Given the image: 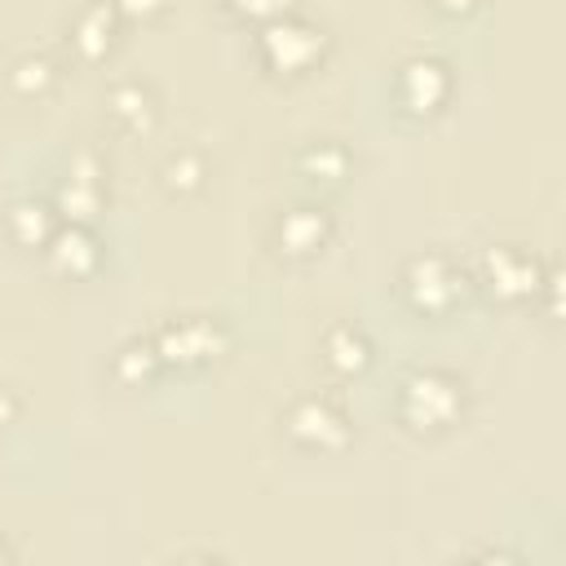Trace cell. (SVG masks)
I'll list each match as a JSON object with an SVG mask.
<instances>
[{"instance_id": "cell-13", "label": "cell", "mask_w": 566, "mask_h": 566, "mask_svg": "<svg viewBox=\"0 0 566 566\" xmlns=\"http://www.w3.org/2000/svg\"><path fill=\"white\" fill-rule=\"evenodd\" d=\"M327 363H332L336 371H358V367H367V340H363V332L336 327V332L327 336Z\"/></svg>"}, {"instance_id": "cell-10", "label": "cell", "mask_w": 566, "mask_h": 566, "mask_svg": "<svg viewBox=\"0 0 566 566\" xmlns=\"http://www.w3.org/2000/svg\"><path fill=\"white\" fill-rule=\"evenodd\" d=\"M111 31H115V4L111 0H97V4H88L80 18H75V44L84 49V57H97V53H106V44H111Z\"/></svg>"}, {"instance_id": "cell-1", "label": "cell", "mask_w": 566, "mask_h": 566, "mask_svg": "<svg viewBox=\"0 0 566 566\" xmlns=\"http://www.w3.org/2000/svg\"><path fill=\"white\" fill-rule=\"evenodd\" d=\"M464 402V389L447 371H416L402 385V420L411 429H447Z\"/></svg>"}, {"instance_id": "cell-22", "label": "cell", "mask_w": 566, "mask_h": 566, "mask_svg": "<svg viewBox=\"0 0 566 566\" xmlns=\"http://www.w3.org/2000/svg\"><path fill=\"white\" fill-rule=\"evenodd\" d=\"M4 553H9V548H4V544H0V557H4Z\"/></svg>"}, {"instance_id": "cell-15", "label": "cell", "mask_w": 566, "mask_h": 566, "mask_svg": "<svg viewBox=\"0 0 566 566\" xmlns=\"http://www.w3.org/2000/svg\"><path fill=\"white\" fill-rule=\"evenodd\" d=\"M9 221H13V234L22 243H44L49 239V208L44 203H18Z\"/></svg>"}, {"instance_id": "cell-4", "label": "cell", "mask_w": 566, "mask_h": 566, "mask_svg": "<svg viewBox=\"0 0 566 566\" xmlns=\"http://www.w3.org/2000/svg\"><path fill=\"white\" fill-rule=\"evenodd\" d=\"M287 433L301 447H318V451H336V447L349 442V424L336 411V402H327V398H301V402H292Z\"/></svg>"}, {"instance_id": "cell-16", "label": "cell", "mask_w": 566, "mask_h": 566, "mask_svg": "<svg viewBox=\"0 0 566 566\" xmlns=\"http://www.w3.org/2000/svg\"><path fill=\"white\" fill-rule=\"evenodd\" d=\"M49 80H53V62H49V57H22V62L13 66V88H22V93L44 88Z\"/></svg>"}, {"instance_id": "cell-12", "label": "cell", "mask_w": 566, "mask_h": 566, "mask_svg": "<svg viewBox=\"0 0 566 566\" xmlns=\"http://www.w3.org/2000/svg\"><path fill=\"white\" fill-rule=\"evenodd\" d=\"M111 115L124 119L128 128H146V124L155 119V97H150V88H142V84H119V88L111 93Z\"/></svg>"}, {"instance_id": "cell-18", "label": "cell", "mask_w": 566, "mask_h": 566, "mask_svg": "<svg viewBox=\"0 0 566 566\" xmlns=\"http://www.w3.org/2000/svg\"><path fill=\"white\" fill-rule=\"evenodd\" d=\"M164 177H168V186H199L203 168H199V159H195V155H181V159H168Z\"/></svg>"}, {"instance_id": "cell-6", "label": "cell", "mask_w": 566, "mask_h": 566, "mask_svg": "<svg viewBox=\"0 0 566 566\" xmlns=\"http://www.w3.org/2000/svg\"><path fill=\"white\" fill-rule=\"evenodd\" d=\"M398 93L411 111H433L442 97H447V66L433 62V57H416L402 66L398 75Z\"/></svg>"}, {"instance_id": "cell-5", "label": "cell", "mask_w": 566, "mask_h": 566, "mask_svg": "<svg viewBox=\"0 0 566 566\" xmlns=\"http://www.w3.org/2000/svg\"><path fill=\"white\" fill-rule=\"evenodd\" d=\"M217 345H221V327H217L212 318H181V323H168V327L159 332V340H155L159 358H168V363H203V358L217 354Z\"/></svg>"}, {"instance_id": "cell-8", "label": "cell", "mask_w": 566, "mask_h": 566, "mask_svg": "<svg viewBox=\"0 0 566 566\" xmlns=\"http://www.w3.org/2000/svg\"><path fill=\"white\" fill-rule=\"evenodd\" d=\"M323 239H327V212L323 208H292V212H283V221H279L283 252L305 256V252L323 248Z\"/></svg>"}, {"instance_id": "cell-7", "label": "cell", "mask_w": 566, "mask_h": 566, "mask_svg": "<svg viewBox=\"0 0 566 566\" xmlns=\"http://www.w3.org/2000/svg\"><path fill=\"white\" fill-rule=\"evenodd\" d=\"M486 279L500 296H531L535 287V265L517 248H491L486 252Z\"/></svg>"}, {"instance_id": "cell-3", "label": "cell", "mask_w": 566, "mask_h": 566, "mask_svg": "<svg viewBox=\"0 0 566 566\" xmlns=\"http://www.w3.org/2000/svg\"><path fill=\"white\" fill-rule=\"evenodd\" d=\"M402 283H407V296H411V305H416V310H429V314L447 310V305H451V301L464 292V283H460L455 265H451L447 256H438V252H429V256H416V261L407 265Z\"/></svg>"}, {"instance_id": "cell-11", "label": "cell", "mask_w": 566, "mask_h": 566, "mask_svg": "<svg viewBox=\"0 0 566 566\" xmlns=\"http://www.w3.org/2000/svg\"><path fill=\"white\" fill-rule=\"evenodd\" d=\"M49 252H53V265L57 270H71V274H84L97 261V243H93V234L84 226H71V230L53 234V248Z\"/></svg>"}, {"instance_id": "cell-20", "label": "cell", "mask_w": 566, "mask_h": 566, "mask_svg": "<svg viewBox=\"0 0 566 566\" xmlns=\"http://www.w3.org/2000/svg\"><path fill=\"white\" fill-rule=\"evenodd\" d=\"M115 9H124V13H155V9H164L168 0H111Z\"/></svg>"}, {"instance_id": "cell-21", "label": "cell", "mask_w": 566, "mask_h": 566, "mask_svg": "<svg viewBox=\"0 0 566 566\" xmlns=\"http://www.w3.org/2000/svg\"><path fill=\"white\" fill-rule=\"evenodd\" d=\"M433 4H442V9H451V13H460V9H469L473 0H433Z\"/></svg>"}, {"instance_id": "cell-2", "label": "cell", "mask_w": 566, "mask_h": 566, "mask_svg": "<svg viewBox=\"0 0 566 566\" xmlns=\"http://www.w3.org/2000/svg\"><path fill=\"white\" fill-rule=\"evenodd\" d=\"M318 49H323V31L310 22H296V18H274L261 31V53L274 71H301L314 62Z\"/></svg>"}, {"instance_id": "cell-14", "label": "cell", "mask_w": 566, "mask_h": 566, "mask_svg": "<svg viewBox=\"0 0 566 566\" xmlns=\"http://www.w3.org/2000/svg\"><path fill=\"white\" fill-rule=\"evenodd\" d=\"M164 358H159V349L155 345H124L119 349V358H115V371L124 376V380H150L155 376V367H159Z\"/></svg>"}, {"instance_id": "cell-17", "label": "cell", "mask_w": 566, "mask_h": 566, "mask_svg": "<svg viewBox=\"0 0 566 566\" xmlns=\"http://www.w3.org/2000/svg\"><path fill=\"white\" fill-rule=\"evenodd\" d=\"M301 164H305L310 172H318V168H323L327 177H340V168H345V150H340V146H332V142H323V146H318V150H310Z\"/></svg>"}, {"instance_id": "cell-19", "label": "cell", "mask_w": 566, "mask_h": 566, "mask_svg": "<svg viewBox=\"0 0 566 566\" xmlns=\"http://www.w3.org/2000/svg\"><path fill=\"white\" fill-rule=\"evenodd\" d=\"M226 4H234V9H243L252 18H261V13H274L279 18V0H226Z\"/></svg>"}, {"instance_id": "cell-9", "label": "cell", "mask_w": 566, "mask_h": 566, "mask_svg": "<svg viewBox=\"0 0 566 566\" xmlns=\"http://www.w3.org/2000/svg\"><path fill=\"white\" fill-rule=\"evenodd\" d=\"M97 199H102V172L93 159H80V168L62 181V212L66 217H93Z\"/></svg>"}]
</instances>
